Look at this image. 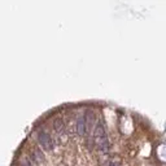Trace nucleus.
Segmentation results:
<instances>
[{
	"instance_id": "20e7f679",
	"label": "nucleus",
	"mask_w": 166,
	"mask_h": 166,
	"mask_svg": "<svg viewBox=\"0 0 166 166\" xmlns=\"http://www.w3.org/2000/svg\"><path fill=\"white\" fill-rule=\"evenodd\" d=\"M53 126H55V130L57 131V134L60 136H65V125H64V121L61 118H56L55 122H53Z\"/></svg>"
},
{
	"instance_id": "f03ea898",
	"label": "nucleus",
	"mask_w": 166,
	"mask_h": 166,
	"mask_svg": "<svg viewBox=\"0 0 166 166\" xmlns=\"http://www.w3.org/2000/svg\"><path fill=\"white\" fill-rule=\"evenodd\" d=\"M38 140L39 144L42 146V148L46 150H51L53 148V143H52V139L49 138V135L47 132H39L38 135Z\"/></svg>"
},
{
	"instance_id": "39448f33",
	"label": "nucleus",
	"mask_w": 166,
	"mask_h": 166,
	"mask_svg": "<svg viewBox=\"0 0 166 166\" xmlns=\"http://www.w3.org/2000/svg\"><path fill=\"white\" fill-rule=\"evenodd\" d=\"M34 158L37 160L38 162L44 161V156H43V153H42V150H39V149L35 150V152H34Z\"/></svg>"
},
{
	"instance_id": "7ed1b4c3",
	"label": "nucleus",
	"mask_w": 166,
	"mask_h": 166,
	"mask_svg": "<svg viewBox=\"0 0 166 166\" xmlns=\"http://www.w3.org/2000/svg\"><path fill=\"white\" fill-rule=\"evenodd\" d=\"M77 130H78V134L82 135V136L86 134V131H87L86 118H84V116H82V114H81V116L78 117V119H77Z\"/></svg>"
},
{
	"instance_id": "f257e3e1",
	"label": "nucleus",
	"mask_w": 166,
	"mask_h": 166,
	"mask_svg": "<svg viewBox=\"0 0 166 166\" xmlns=\"http://www.w3.org/2000/svg\"><path fill=\"white\" fill-rule=\"evenodd\" d=\"M93 138H95L96 146L101 150H108V138L101 123H97V126H96L95 131H93Z\"/></svg>"
}]
</instances>
